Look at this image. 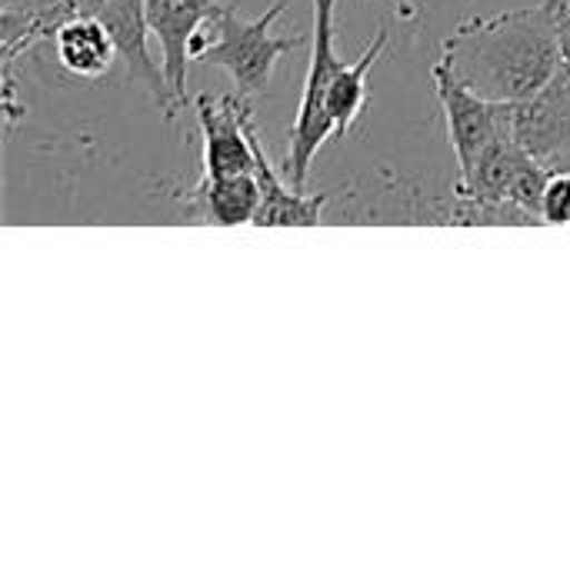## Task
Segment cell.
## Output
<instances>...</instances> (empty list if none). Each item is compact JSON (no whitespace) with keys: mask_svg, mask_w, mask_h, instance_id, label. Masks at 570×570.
I'll list each match as a JSON object with an SVG mask.
<instances>
[{"mask_svg":"<svg viewBox=\"0 0 570 570\" xmlns=\"http://www.w3.org/2000/svg\"><path fill=\"white\" fill-rule=\"evenodd\" d=\"M441 63L488 100H534L564 70L554 0L461 20L444 40Z\"/></svg>","mask_w":570,"mask_h":570,"instance_id":"cell-1","label":"cell"},{"mask_svg":"<svg viewBox=\"0 0 570 570\" xmlns=\"http://www.w3.org/2000/svg\"><path fill=\"white\" fill-rule=\"evenodd\" d=\"M284 10H287V0H277L267 13L250 20L237 7H224L220 17L214 20V43L200 57V63L227 70L240 97L247 100L261 97L274 80L277 60L284 53H294L304 43V37L297 33L294 37L274 33V23L284 17Z\"/></svg>","mask_w":570,"mask_h":570,"instance_id":"cell-2","label":"cell"},{"mask_svg":"<svg viewBox=\"0 0 570 570\" xmlns=\"http://www.w3.org/2000/svg\"><path fill=\"white\" fill-rule=\"evenodd\" d=\"M334 10H337V0H314V53H311L301 107H297V117H294V127L287 137L284 177L301 190L311 177L314 157L321 154L327 137L337 134L334 120H331V107H327L334 80L344 70L337 47H334Z\"/></svg>","mask_w":570,"mask_h":570,"instance_id":"cell-3","label":"cell"},{"mask_svg":"<svg viewBox=\"0 0 570 570\" xmlns=\"http://www.w3.org/2000/svg\"><path fill=\"white\" fill-rule=\"evenodd\" d=\"M438 100L444 107L451 147L458 157V180H468L484 154L508 134L518 130V104H501L464 87L441 60L431 70Z\"/></svg>","mask_w":570,"mask_h":570,"instance_id":"cell-4","label":"cell"},{"mask_svg":"<svg viewBox=\"0 0 570 570\" xmlns=\"http://www.w3.org/2000/svg\"><path fill=\"white\" fill-rule=\"evenodd\" d=\"M67 3H70V13L94 17L107 27V33L117 43L120 60L127 63V77L134 83H144L147 94L154 97V104L160 107V114L167 120H174L177 100L170 94L167 73H164V67L154 63V57L147 50V37H150L147 3L144 0H67Z\"/></svg>","mask_w":570,"mask_h":570,"instance_id":"cell-5","label":"cell"},{"mask_svg":"<svg viewBox=\"0 0 570 570\" xmlns=\"http://www.w3.org/2000/svg\"><path fill=\"white\" fill-rule=\"evenodd\" d=\"M197 124H200V154H204V177H230L250 174L257 167L254 154V120L250 100L240 94H200L194 100Z\"/></svg>","mask_w":570,"mask_h":570,"instance_id":"cell-6","label":"cell"},{"mask_svg":"<svg viewBox=\"0 0 570 570\" xmlns=\"http://www.w3.org/2000/svg\"><path fill=\"white\" fill-rule=\"evenodd\" d=\"M150 33L160 40L164 73L177 107L187 104V67H190V43L194 37L220 17L217 0H144Z\"/></svg>","mask_w":570,"mask_h":570,"instance_id":"cell-7","label":"cell"},{"mask_svg":"<svg viewBox=\"0 0 570 570\" xmlns=\"http://www.w3.org/2000/svg\"><path fill=\"white\" fill-rule=\"evenodd\" d=\"M518 137L551 170L570 167V70L564 67L548 90L518 104Z\"/></svg>","mask_w":570,"mask_h":570,"instance_id":"cell-8","label":"cell"},{"mask_svg":"<svg viewBox=\"0 0 570 570\" xmlns=\"http://www.w3.org/2000/svg\"><path fill=\"white\" fill-rule=\"evenodd\" d=\"M184 210L194 220L217 224V227H237L254 224L261 210V184L257 174H230V177H204L197 187H190Z\"/></svg>","mask_w":570,"mask_h":570,"instance_id":"cell-9","label":"cell"},{"mask_svg":"<svg viewBox=\"0 0 570 570\" xmlns=\"http://www.w3.org/2000/svg\"><path fill=\"white\" fill-rule=\"evenodd\" d=\"M254 154H257V184H261V210L254 227H314L321 224V214L327 207V194H304L291 180H284L271 157L264 154L261 137H254Z\"/></svg>","mask_w":570,"mask_h":570,"instance_id":"cell-10","label":"cell"},{"mask_svg":"<svg viewBox=\"0 0 570 570\" xmlns=\"http://www.w3.org/2000/svg\"><path fill=\"white\" fill-rule=\"evenodd\" d=\"M50 40H53L60 67L70 70L73 77H104L110 70L114 57H120L107 27L83 13H70L53 30Z\"/></svg>","mask_w":570,"mask_h":570,"instance_id":"cell-11","label":"cell"},{"mask_svg":"<svg viewBox=\"0 0 570 570\" xmlns=\"http://www.w3.org/2000/svg\"><path fill=\"white\" fill-rule=\"evenodd\" d=\"M387 40H391V33H387V27H381L374 33V40L364 47V53L354 63H344V70L337 73L331 100H327L337 137H347L354 130V124L361 120V114L367 107V73L374 70V63L387 50Z\"/></svg>","mask_w":570,"mask_h":570,"instance_id":"cell-12","label":"cell"},{"mask_svg":"<svg viewBox=\"0 0 570 570\" xmlns=\"http://www.w3.org/2000/svg\"><path fill=\"white\" fill-rule=\"evenodd\" d=\"M541 217L544 224H570V167L551 170L541 197Z\"/></svg>","mask_w":570,"mask_h":570,"instance_id":"cell-13","label":"cell"},{"mask_svg":"<svg viewBox=\"0 0 570 570\" xmlns=\"http://www.w3.org/2000/svg\"><path fill=\"white\" fill-rule=\"evenodd\" d=\"M554 7H558V30H561L564 67L570 70V0H554Z\"/></svg>","mask_w":570,"mask_h":570,"instance_id":"cell-14","label":"cell"}]
</instances>
